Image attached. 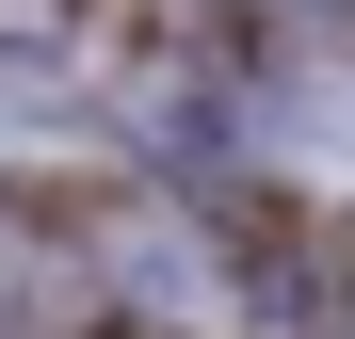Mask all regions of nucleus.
Instances as JSON below:
<instances>
[{"instance_id": "2", "label": "nucleus", "mask_w": 355, "mask_h": 339, "mask_svg": "<svg viewBox=\"0 0 355 339\" xmlns=\"http://www.w3.org/2000/svg\"><path fill=\"white\" fill-rule=\"evenodd\" d=\"M0 307H17V243H0Z\"/></svg>"}, {"instance_id": "1", "label": "nucleus", "mask_w": 355, "mask_h": 339, "mask_svg": "<svg viewBox=\"0 0 355 339\" xmlns=\"http://www.w3.org/2000/svg\"><path fill=\"white\" fill-rule=\"evenodd\" d=\"M65 33V0H0V49H49Z\"/></svg>"}]
</instances>
